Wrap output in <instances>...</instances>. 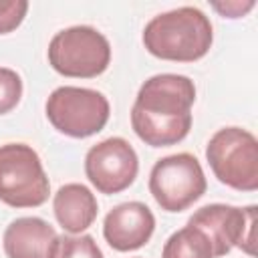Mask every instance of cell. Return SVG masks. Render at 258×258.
<instances>
[{"label":"cell","mask_w":258,"mask_h":258,"mask_svg":"<svg viewBox=\"0 0 258 258\" xmlns=\"http://www.w3.org/2000/svg\"><path fill=\"white\" fill-rule=\"evenodd\" d=\"M155 230V216L143 202H123L103 220V236L117 252L143 248Z\"/></svg>","instance_id":"obj_10"},{"label":"cell","mask_w":258,"mask_h":258,"mask_svg":"<svg viewBox=\"0 0 258 258\" xmlns=\"http://www.w3.org/2000/svg\"><path fill=\"white\" fill-rule=\"evenodd\" d=\"M48 64L62 77L95 79L111 62V44L93 26L77 24L58 30L48 42Z\"/></svg>","instance_id":"obj_4"},{"label":"cell","mask_w":258,"mask_h":258,"mask_svg":"<svg viewBox=\"0 0 258 258\" xmlns=\"http://www.w3.org/2000/svg\"><path fill=\"white\" fill-rule=\"evenodd\" d=\"M254 222L256 206L236 208L228 204H208L189 216L187 226L200 228L210 238L214 258L226 256L232 248L254 256Z\"/></svg>","instance_id":"obj_8"},{"label":"cell","mask_w":258,"mask_h":258,"mask_svg":"<svg viewBox=\"0 0 258 258\" xmlns=\"http://www.w3.org/2000/svg\"><path fill=\"white\" fill-rule=\"evenodd\" d=\"M196 85L185 75L161 73L149 77L131 107V127L149 147H169L183 141L191 129Z\"/></svg>","instance_id":"obj_1"},{"label":"cell","mask_w":258,"mask_h":258,"mask_svg":"<svg viewBox=\"0 0 258 258\" xmlns=\"http://www.w3.org/2000/svg\"><path fill=\"white\" fill-rule=\"evenodd\" d=\"M44 113L58 133L85 139L105 129L111 115V105L101 91L62 85L48 95Z\"/></svg>","instance_id":"obj_5"},{"label":"cell","mask_w":258,"mask_h":258,"mask_svg":"<svg viewBox=\"0 0 258 258\" xmlns=\"http://www.w3.org/2000/svg\"><path fill=\"white\" fill-rule=\"evenodd\" d=\"M28 12L26 0H0V34L16 30Z\"/></svg>","instance_id":"obj_16"},{"label":"cell","mask_w":258,"mask_h":258,"mask_svg":"<svg viewBox=\"0 0 258 258\" xmlns=\"http://www.w3.org/2000/svg\"><path fill=\"white\" fill-rule=\"evenodd\" d=\"M256 6L254 0H226V2H212V8L218 10L224 18H240L244 14H248L252 8Z\"/></svg>","instance_id":"obj_17"},{"label":"cell","mask_w":258,"mask_h":258,"mask_svg":"<svg viewBox=\"0 0 258 258\" xmlns=\"http://www.w3.org/2000/svg\"><path fill=\"white\" fill-rule=\"evenodd\" d=\"M139 171V157L123 137H107L85 155V175L101 194L113 196L127 189Z\"/></svg>","instance_id":"obj_9"},{"label":"cell","mask_w":258,"mask_h":258,"mask_svg":"<svg viewBox=\"0 0 258 258\" xmlns=\"http://www.w3.org/2000/svg\"><path fill=\"white\" fill-rule=\"evenodd\" d=\"M143 46L161 60L194 62L204 58L214 42L210 18L196 6H179L153 16L143 28Z\"/></svg>","instance_id":"obj_2"},{"label":"cell","mask_w":258,"mask_h":258,"mask_svg":"<svg viewBox=\"0 0 258 258\" xmlns=\"http://www.w3.org/2000/svg\"><path fill=\"white\" fill-rule=\"evenodd\" d=\"M56 258H103L101 248L97 246L95 238L89 234L77 236H60V246Z\"/></svg>","instance_id":"obj_14"},{"label":"cell","mask_w":258,"mask_h":258,"mask_svg":"<svg viewBox=\"0 0 258 258\" xmlns=\"http://www.w3.org/2000/svg\"><path fill=\"white\" fill-rule=\"evenodd\" d=\"M206 159L220 183L238 191L258 189V139L248 129H218L206 145Z\"/></svg>","instance_id":"obj_3"},{"label":"cell","mask_w":258,"mask_h":258,"mask_svg":"<svg viewBox=\"0 0 258 258\" xmlns=\"http://www.w3.org/2000/svg\"><path fill=\"white\" fill-rule=\"evenodd\" d=\"M22 79L16 71L0 67V115L10 113L22 99Z\"/></svg>","instance_id":"obj_15"},{"label":"cell","mask_w":258,"mask_h":258,"mask_svg":"<svg viewBox=\"0 0 258 258\" xmlns=\"http://www.w3.org/2000/svg\"><path fill=\"white\" fill-rule=\"evenodd\" d=\"M52 212L58 226L77 236L83 234L99 214V204L95 194L83 183H64L52 198Z\"/></svg>","instance_id":"obj_12"},{"label":"cell","mask_w":258,"mask_h":258,"mask_svg":"<svg viewBox=\"0 0 258 258\" xmlns=\"http://www.w3.org/2000/svg\"><path fill=\"white\" fill-rule=\"evenodd\" d=\"M149 194L169 214L187 210L208 187L202 163L191 153H173L157 159L149 173Z\"/></svg>","instance_id":"obj_7"},{"label":"cell","mask_w":258,"mask_h":258,"mask_svg":"<svg viewBox=\"0 0 258 258\" xmlns=\"http://www.w3.org/2000/svg\"><path fill=\"white\" fill-rule=\"evenodd\" d=\"M161 258H214V248L200 228L183 226L165 240Z\"/></svg>","instance_id":"obj_13"},{"label":"cell","mask_w":258,"mask_h":258,"mask_svg":"<svg viewBox=\"0 0 258 258\" xmlns=\"http://www.w3.org/2000/svg\"><path fill=\"white\" fill-rule=\"evenodd\" d=\"M2 246L8 258H56L60 236L46 220L24 216L6 226Z\"/></svg>","instance_id":"obj_11"},{"label":"cell","mask_w":258,"mask_h":258,"mask_svg":"<svg viewBox=\"0 0 258 258\" xmlns=\"http://www.w3.org/2000/svg\"><path fill=\"white\" fill-rule=\"evenodd\" d=\"M48 194L50 181L38 153L26 143L0 145V202L10 208H38Z\"/></svg>","instance_id":"obj_6"}]
</instances>
